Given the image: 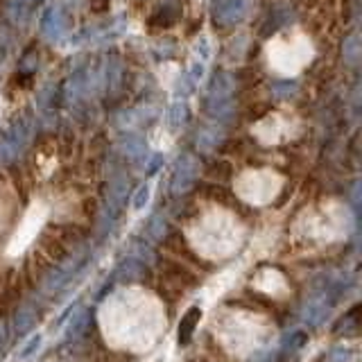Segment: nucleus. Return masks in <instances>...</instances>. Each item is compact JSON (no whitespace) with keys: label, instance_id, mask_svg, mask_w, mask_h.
<instances>
[{"label":"nucleus","instance_id":"nucleus-1","mask_svg":"<svg viewBox=\"0 0 362 362\" xmlns=\"http://www.w3.org/2000/svg\"><path fill=\"white\" fill-rule=\"evenodd\" d=\"M199 320V310L197 308H192L188 315H186V320L181 322V331H179V342L181 344H186L188 339H190V335H192V331H195V322Z\"/></svg>","mask_w":362,"mask_h":362}]
</instances>
